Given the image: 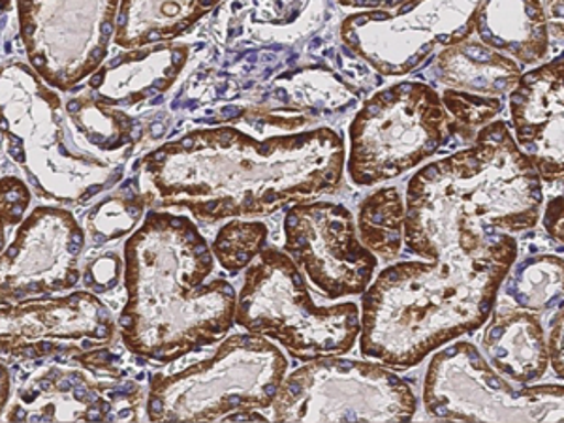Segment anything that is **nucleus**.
I'll use <instances>...</instances> for the list:
<instances>
[{
    "label": "nucleus",
    "instance_id": "12",
    "mask_svg": "<svg viewBox=\"0 0 564 423\" xmlns=\"http://www.w3.org/2000/svg\"><path fill=\"white\" fill-rule=\"evenodd\" d=\"M284 252L329 300L364 294L379 263L356 236L352 213L332 202H297L290 207Z\"/></svg>",
    "mask_w": 564,
    "mask_h": 423
},
{
    "label": "nucleus",
    "instance_id": "7",
    "mask_svg": "<svg viewBox=\"0 0 564 423\" xmlns=\"http://www.w3.org/2000/svg\"><path fill=\"white\" fill-rule=\"evenodd\" d=\"M347 170L359 186L395 180L438 153L448 129L441 95L422 82H403L361 106L348 129Z\"/></svg>",
    "mask_w": 564,
    "mask_h": 423
},
{
    "label": "nucleus",
    "instance_id": "6",
    "mask_svg": "<svg viewBox=\"0 0 564 423\" xmlns=\"http://www.w3.org/2000/svg\"><path fill=\"white\" fill-rule=\"evenodd\" d=\"M236 322L249 334L279 340L300 361L347 354L361 327L356 303L316 305L294 260L273 247L245 271Z\"/></svg>",
    "mask_w": 564,
    "mask_h": 423
},
{
    "label": "nucleus",
    "instance_id": "18",
    "mask_svg": "<svg viewBox=\"0 0 564 423\" xmlns=\"http://www.w3.org/2000/svg\"><path fill=\"white\" fill-rule=\"evenodd\" d=\"M359 241L375 257L391 260L403 247L404 202L398 188L388 186L369 194L359 206Z\"/></svg>",
    "mask_w": 564,
    "mask_h": 423
},
{
    "label": "nucleus",
    "instance_id": "23",
    "mask_svg": "<svg viewBox=\"0 0 564 423\" xmlns=\"http://www.w3.org/2000/svg\"><path fill=\"white\" fill-rule=\"evenodd\" d=\"M8 399V372L4 367L0 366V411L7 403Z\"/></svg>",
    "mask_w": 564,
    "mask_h": 423
},
{
    "label": "nucleus",
    "instance_id": "11",
    "mask_svg": "<svg viewBox=\"0 0 564 423\" xmlns=\"http://www.w3.org/2000/svg\"><path fill=\"white\" fill-rule=\"evenodd\" d=\"M121 0H18L26 55L45 84L70 90L102 65Z\"/></svg>",
    "mask_w": 564,
    "mask_h": 423
},
{
    "label": "nucleus",
    "instance_id": "1",
    "mask_svg": "<svg viewBox=\"0 0 564 423\" xmlns=\"http://www.w3.org/2000/svg\"><path fill=\"white\" fill-rule=\"evenodd\" d=\"M345 141L332 129L257 140L234 127L198 130L145 156L161 206L215 223L263 217L334 193L345 174Z\"/></svg>",
    "mask_w": 564,
    "mask_h": 423
},
{
    "label": "nucleus",
    "instance_id": "9",
    "mask_svg": "<svg viewBox=\"0 0 564 423\" xmlns=\"http://www.w3.org/2000/svg\"><path fill=\"white\" fill-rule=\"evenodd\" d=\"M563 386H513L467 340L436 352L423 382V406L452 422H563Z\"/></svg>",
    "mask_w": 564,
    "mask_h": 423
},
{
    "label": "nucleus",
    "instance_id": "21",
    "mask_svg": "<svg viewBox=\"0 0 564 423\" xmlns=\"http://www.w3.org/2000/svg\"><path fill=\"white\" fill-rule=\"evenodd\" d=\"M547 354H550V361H552L553 369H555V375H557L558 380H563V305L558 307L557 316L553 318Z\"/></svg>",
    "mask_w": 564,
    "mask_h": 423
},
{
    "label": "nucleus",
    "instance_id": "15",
    "mask_svg": "<svg viewBox=\"0 0 564 423\" xmlns=\"http://www.w3.org/2000/svg\"><path fill=\"white\" fill-rule=\"evenodd\" d=\"M475 33L518 65L542 63L550 50V31L540 0H481L476 8Z\"/></svg>",
    "mask_w": 564,
    "mask_h": 423
},
{
    "label": "nucleus",
    "instance_id": "4",
    "mask_svg": "<svg viewBox=\"0 0 564 423\" xmlns=\"http://www.w3.org/2000/svg\"><path fill=\"white\" fill-rule=\"evenodd\" d=\"M215 257L193 220L151 212L127 243L129 303L119 326L132 352L170 364L226 337L238 295L212 279Z\"/></svg>",
    "mask_w": 564,
    "mask_h": 423
},
{
    "label": "nucleus",
    "instance_id": "2",
    "mask_svg": "<svg viewBox=\"0 0 564 423\" xmlns=\"http://www.w3.org/2000/svg\"><path fill=\"white\" fill-rule=\"evenodd\" d=\"M542 180L505 121L473 145L423 166L406 186L403 243L417 257L476 252L502 234L539 225Z\"/></svg>",
    "mask_w": 564,
    "mask_h": 423
},
{
    "label": "nucleus",
    "instance_id": "17",
    "mask_svg": "<svg viewBox=\"0 0 564 423\" xmlns=\"http://www.w3.org/2000/svg\"><path fill=\"white\" fill-rule=\"evenodd\" d=\"M220 0H121L116 40L124 50H143L186 33Z\"/></svg>",
    "mask_w": 564,
    "mask_h": 423
},
{
    "label": "nucleus",
    "instance_id": "5",
    "mask_svg": "<svg viewBox=\"0 0 564 423\" xmlns=\"http://www.w3.org/2000/svg\"><path fill=\"white\" fill-rule=\"evenodd\" d=\"M289 361L263 335H231L212 359L151 377L153 422H265Z\"/></svg>",
    "mask_w": 564,
    "mask_h": 423
},
{
    "label": "nucleus",
    "instance_id": "19",
    "mask_svg": "<svg viewBox=\"0 0 564 423\" xmlns=\"http://www.w3.org/2000/svg\"><path fill=\"white\" fill-rule=\"evenodd\" d=\"M507 295L521 311H547L563 297V258L532 257L521 262L507 284Z\"/></svg>",
    "mask_w": 564,
    "mask_h": 423
},
{
    "label": "nucleus",
    "instance_id": "20",
    "mask_svg": "<svg viewBox=\"0 0 564 423\" xmlns=\"http://www.w3.org/2000/svg\"><path fill=\"white\" fill-rule=\"evenodd\" d=\"M270 228L258 220H231L223 226L213 241V257L231 275L247 270L268 247Z\"/></svg>",
    "mask_w": 564,
    "mask_h": 423
},
{
    "label": "nucleus",
    "instance_id": "22",
    "mask_svg": "<svg viewBox=\"0 0 564 423\" xmlns=\"http://www.w3.org/2000/svg\"><path fill=\"white\" fill-rule=\"evenodd\" d=\"M544 228L558 245H563V198L553 199L544 215Z\"/></svg>",
    "mask_w": 564,
    "mask_h": 423
},
{
    "label": "nucleus",
    "instance_id": "3",
    "mask_svg": "<svg viewBox=\"0 0 564 423\" xmlns=\"http://www.w3.org/2000/svg\"><path fill=\"white\" fill-rule=\"evenodd\" d=\"M516 258L518 241L502 234L476 252L386 268L364 292L361 354L386 367L411 369L449 340L476 332L494 313Z\"/></svg>",
    "mask_w": 564,
    "mask_h": 423
},
{
    "label": "nucleus",
    "instance_id": "10",
    "mask_svg": "<svg viewBox=\"0 0 564 423\" xmlns=\"http://www.w3.org/2000/svg\"><path fill=\"white\" fill-rule=\"evenodd\" d=\"M481 0H411L391 12L356 13L340 34L350 52L382 76H404L441 45H456L475 34Z\"/></svg>",
    "mask_w": 564,
    "mask_h": 423
},
{
    "label": "nucleus",
    "instance_id": "14",
    "mask_svg": "<svg viewBox=\"0 0 564 423\" xmlns=\"http://www.w3.org/2000/svg\"><path fill=\"white\" fill-rule=\"evenodd\" d=\"M563 57L521 74L508 98L513 141L540 180L563 181Z\"/></svg>",
    "mask_w": 564,
    "mask_h": 423
},
{
    "label": "nucleus",
    "instance_id": "16",
    "mask_svg": "<svg viewBox=\"0 0 564 423\" xmlns=\"http://www.w3.org/2000/svg\"><path fill=\"white\" fill-rule=\"evenodd\" d=\"M481 348L495 371L516 384L536 382L550 366L542 322L529 311L495 315L481 335Z\"/></svg>",
    "mask_w": 564,
    "mask_h": 423
},
{
    "label": "nucleus",
    "instance_id": "13",
    "mask_svg": "<svg viewBox=\"0 0 564 423\" xmlns=\"http://www.w3.org/2000/svg\"><path fill=\"white\" fill-rule=\"evenodd\" d=\"M521 66L481 42L449 45L436 57L448 135L475 140L476 132L502 111V98L516 87Z\"/></svg>",
    "mask_w": 564,
    "mask_h": 423
},
{
    "label": "nucleus",
    "instance_id": "8",
    "mask_svg": "<svg viewBox=\"0 0 564 423\" xmlns=\"http://www.w3.org/2000/svg\"><path fill=\"white\" fill-rule=\"evenodd\" d=\"M416 404L388 367L332 356L284 377L270 409L275 422H411Z\"/></svg>",
    "mask_w": 564,
    "mask_h": 423
}]
</instances>
